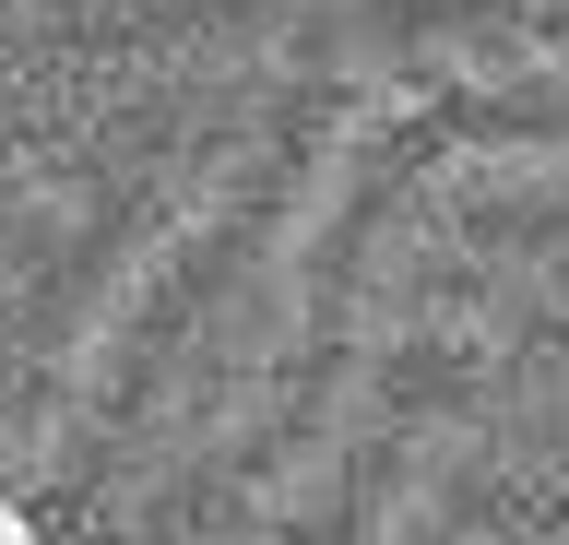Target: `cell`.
<instances>
[{
  "label": "cell",
  "instance_id": "6da1fadb",
  "mask_svg": "<svg viewBox=\"0 0 569 545\" xmlns=\"http://www.w3.org/2000/svg\"><path fill=\"white\" fill-rule=\"evenodd\" d=\"M0 545H36V509H12V498H0Z\"/></svg>",
  "mask_w": 569,
  "mask_h": 545
}]
</instances>
